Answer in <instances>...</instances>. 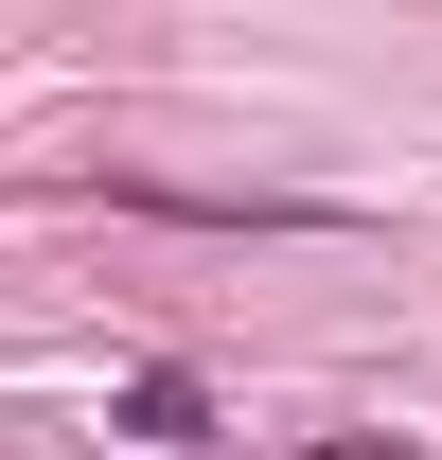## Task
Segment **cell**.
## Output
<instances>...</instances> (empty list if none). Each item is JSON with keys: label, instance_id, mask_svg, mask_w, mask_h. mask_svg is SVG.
Masks as SVG:
<instances>
[{"label": "cell", "instance_id": "6da1fadb", "mask_svg": "<svg viewBox=\"0 0 442 460\" xmlns=\"http://www.w3.org/2000/svg\"><path fill=\"white\" fill-rule=\"evenodd\" d=\"M124 425H142V443H195V425H213V390H195V372H142V390H124Z\"/></svg>", "mask_w": 442, "mask_h": 460}]
</instances>
